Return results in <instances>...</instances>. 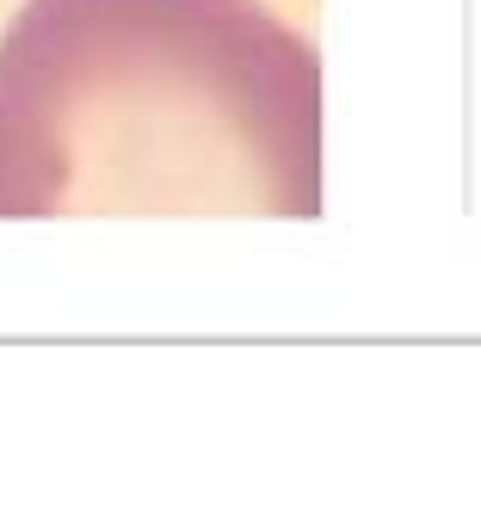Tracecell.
Returning a JSON list of instances; mask_svg holds the SVG:
<instances>
[{
	"label": "cell",
	"mask_w": 481,
	"mask_h": 512,
	"mask_svg": "<svg viewBox=\"0 0 481 512\" xmlns=\"http://www.w3.org/2000/svg\"><path fill=\"white\" fill-rule=\"evenodd\" d=\"M321 216V56L259 0H25L0 38V223Z\"/></svg>",
	"instance_id": "6da1fadb"
}]
</instances>
